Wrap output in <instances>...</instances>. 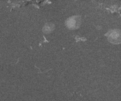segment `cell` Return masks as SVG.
Returning a JSON list of instances; mask_svg holds the SVG:
<instances>
[{"label":"cell","instance_id":"obj_3","mask_svg":"<svg viewBox=\"0 0 121 101\" xmlns=\"http://www.w3.org/2000/svg\"><path fill=\"white\" fill-rule=\"evenodd\" d=\"M54 29V25L52 23H47L43 28V31L45 33H49L52 32Z\"/></svg>","mask_w":121,"mask_h":101},{"label":"cell","instance_id":"obj_1","mask_svg":"<svg viewBox=\"0 0 121 101\" xmlns=\"http://www.w3.org/2000/svg\"><path fill=\"white\" fill-rule=\"evenodd\" d=\"M81 23V19L79 16H73L69 17L66 21V26L70 29H75L80 26Z\"/></svg>","mask_w":121,"mask_h":101},{"label":"cell","instance_id":"obj_2","mask_svg":"<svg viewBox=\"0 0 121 101\" xmlns=\"http://www.w3.org/2000/svg\"><path fill=\"white\" fill-rule=\"evenodd\" d=\"M108 40L113 44L121 43V31L119 30H113L109 33Z\"/></svg>","mask_w":121,"mask_h":101}]
</instances>
